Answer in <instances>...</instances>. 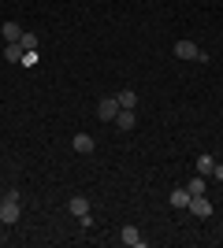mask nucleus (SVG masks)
Returning <instances> with one entry per match:
<instances>
[{
  "instance_id": "nucleus-2",
  "label": "nucleus",
  "mask_w": 223,
  "mask_h": 248,
  "mask_svg": "<svg viewBox=\"0 0 223 248\" xmlns=\"http://www.w3.org/2000/svg\"><path fill=\"white\" fill-rule=\"evenodd\" d=\"M19 200H11V197H4V204H0V222H4V226H15V222H19Z\"/></svg>"
},
{
  "instance_id": "nucleus-18",
  "label": "nucleus",
  "mask_w": 223,
  "mask_h": 248,
  "mask_svg": "<svg viewBox=\"0 0 223 248\" xmlns=\"http://www.w3.org/2000/svg\"><path fill=\"white\" fill-rule=\"evenodd\" d=\"M0 204H4V193H0Z\"/></svg>"
},
{
  "instance_id": "nucleus-17",
  "label": "nucleus",
  "mask_w": 223,
  "mask_h": 248,
  "mask_svg": "<svg viewBox=\"0 0 223 248\" xmlns=\"http://www.w3.org/2000/svg\"><path fill=\"white\" fill-rule=\"evenodd\" d=\"M212 178H223V163H216V167H212Z\"/></svg>"
},
{
  "instance_id": "nucleus-13",
  "label": "nucleus",
  "mask_w": 223,
  "mask_h": 248,
  "mask_svg": "<svg viewBox=\"0 0 223 248\" xmlns=\"http://www.w3.org/2000/svg\"><path fill=\"white\" fill-rule=\"evenodd\" d=\"M186 193H190V197H205V178L201 174L190 178V182H186Z\"/></svg>"
},
{
  "instance_id": "nucleus-12",
  "label": "nucleus",
  "mask_w": 223,
  "mask_h": 248,
  "mask_svg": "<svg viewBox=\"0 0 223 248\" xmlns=\"http://www.w3.org/2000/svg\"><path fill=\"white\" fill-rule=\"evenodd\" d=\"M116 100H119V108H138V93H134V89H123Z\"/></svg>"
},
{
  "instance_id": "nucleus-7",
  "label": "nucleus",
  "mask_w": 223,
  "mask_h": 248,
  "mask_svg": "<svg viewBox=\"0 0 223 248\" xmlns=\"http://www.w3.org/2000/svg\"><path fill=\"white\" fill-rule=\"evenodd\" d=\"M0 33H4V41H22V33H26V30H22V26H19V22H4V26H0Z\"/></svg>"
},
{
  "instance_id": "nucleus-15",
  "label": "nucleus",
  "mask_w": 223,
  "mask_h": 248,
  "mask_svg": "<svg viewBox=\"0 0 223 248\" xmlns=\"http://www.w3.org/2000/svg\"><path fill=\"white\" fill-rule=\"evenodd\" d=\"M22 48L34 52V48H37V37H34V33H22Z\"/></svg>"
},
{
  "instance_id": "nucleus-6",
  "label": "nucleus",
  "mask_w": 223,
  "mask_h": 248,
  "mask_svg": "<svg viewBox=\"0 0 223 248\" xmlns=\"http://www.w3.org/2000/svg\"><path fill=\"white\" fill-rule=\"evenodd\" d=\"M119 237H123V245H130V248H141V245H145L141 233H138V226H123V230H119Z\"/></svg>"
},
{
  "instance_id": "nucleus-8",
  "label": "nucleus",
  "mask_w": 223,
  "mask_h": 248,
  "mask_svg": "<svg viewBox=\"0 0 223 248\" xmlns=\"http://www.w3.org/2000/svg\"><path fill=\"white\" fill-rule=\"evenodd\" d=\"M134 123H138V115H134V108H119V115H116V126H119V130H130Z\"/></svg>"
},
{
  "instance_id": "nucleus-9",
  "label": "nucleus",
  "mask_w": 223,
  "mask_h": 248,
  "mask_svg": "<svg viewBox=\"0 0 223 248\" xmlns=\"http://www.w3.org/2000/svg\"><path fill=\"white\" fill-rule=\"evenodd\" d=\"M22 56H26V48H22V41H11L8 48H4V60H11V63H22Z\"/></svg>"
},
{
  "instance_id": "nucleus-4",
  "label": "nucleus",
  "mask_w": 223,
  "mask_h": 248,
  "mask_svg": "<svg viewBox=\"0 0 223 248\" xmlns=\"http://www.w3.org/2000/svg\"><path fill=\"white\" fill-rule=\"evenodd\" d=\"M190 215L197 218H212V204H208V197H190V207H186Z\"/></svg>"
},
{
  "instance_id": "nucleus-16",
  "label": "nucleus",
  "mask_w": 223,
  "mask_h": 248,
  "mask_svg": "<svg viewBox=\"0 0 223 248\" xmlns=\"http://www.w3.org/2000/svg\"><path fill=\"white\" fill-rule=\"evenodd\" d=\"M34 63H37V48H34V52H26V56H22V67H34Z\"/></svg>"
},
{
  "instance_id": "nucleus-1",
  "label": "nucleus",
  "mask_w": 223,
  "mask_h": 248,
  "mask_svg": "<svg viewBox=\"0 0 223 248\" xmlns=\"http://www.w3.org/2000/svg\"><path fill=\"white\" fill-rule=\"evenodd\" d=\"M175 56H179V60H208V52H205V48H197V45H193V41H179V45H175Z\"/></svg>"
},
{
  "instance_id": "nucleus-3",
  "label": "nucleus",
  "mask_w": 223,
  "mask_h": 248,
  "mask_svg": "<svg viewBox=\"0 0 223 248\" xmlns=\"http://www.w3.org/2000/svg\"><path fill=\"white\" fill-rule=\"evenodd\" d=\"M116 115H119V100H116V96H104V100L97 104V119H104V123H116Z\"/></svg>"
},
{
  "instance_id": "nucleus-11",
  "label": "nucleus",
  "mask_w": 223,
  "mask_h": 248,
  "mask_svg": "<svg viewBox=\"0 0 223 248\" xmlns=\"http://www.w3.org/2000/svg\"><path fill=\"white\" fill-rule=\"evenodd\" d=\"M212 167H216V159H212L208 152H201V155H197V174H201V178H208V174H212Z\"/></svg>"
},
{
  "instance_id": "nucleus-5",
  "label": "nucleus",
  "mask_w": 223,
  "mask_h": 248,
  "mask_svg": "<svg viewBox=\"0 0 223 248\" xmlns=\"http://www.w3.org/2000/svg\"><path fill=\"white\" fill-rule=\"evenodd\" d=\"M71 148H74L78 155H89V152H93V137H89V134H74Z\"/></svg>"
},
{
  "instance_id": "nucleus-10",
  "label": "nucleus",
  "mask_w": 223,
  "mask_h": 248,
  "mask_svg": "<svg viewBox=\"0 0 223 248\" xmlns=\"http://www.w3.org/2000/svg\"><path fill=\"white\" fill-rule=\"evenodd\" d=\"M67 211H71L74 218H82L86 211H89V200H86V197H71V204H67Z\"/></svg>"
},
{
  "instance_id": "nucleus-14",
  "label": "nucleus",
  "mask_w": 223,
  "mask_h": 248,
  "mask_svg": "<svg viewBox=\"0 0 223 248\" xmlns=\"http://www.w3.org/2000/svg\"><path fill=\"white\" fill-rule=\"evenodd\" d=\"M171 207H190V193H186V189H175V193H171Z\"/></svg>"
}]
</instances>
